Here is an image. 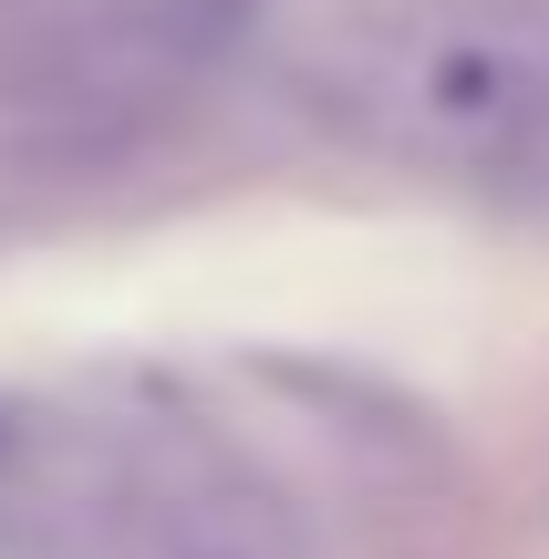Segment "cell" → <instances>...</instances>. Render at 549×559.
Instances as JSON below:
<instances>
[{
    "mask_svg": "<svg viewBox=\"0 0 549 559\" xmlns=\"http://www.w3.org/2000/svg\"><path fill=\"white\" fill-rule=\"evenodd\" d=\"M0 559H322V528L207 404L0 383Z\"/></svg>",
    "mask_w": 549,
    "mask_h": 559,
    "instance_id": "1",
    "label": "cell"
},
{
    "mask_svg": "<svg viewBox=\"0 0 549 559\" xmlns=\"http://www.w3.org/2000/svg\"><path fill=\"white\" fill-rule=\"evenodd\" d=\"M270 83L373 166H549V0H322L270 41Z\"/></svg>",
    "mask_w": 549,
    "mask_h": 559,
    "instance_id": "2",
    "label": "cell"
},
{
    "mask_svg": "<svg viewBox=\"0 0 549 559\" xmlns=\"http://www.w3.org/2000/svg\"><path fill=\"white\" fill-rule=\"evenodd\" d=\"M0 198H11V177H0Z\"/></svg>",
    "mask_w": 549,
    "mask_h": 559,
    "instance_id": "3",
    "label": "cell"
}]
</instances>
